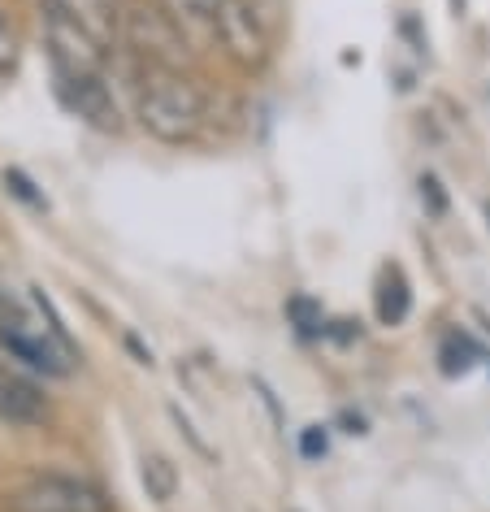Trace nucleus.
<instances>
[{"label": "nucleus", "mask_w": 490, "mask_h": 512, "mask_svg": "<svg viewBox=\"0 0 490 512\" xmlns=\"http://www.w3.org/2000/svg\"><path fill=\"white\" fill-rule=\"evenodd\" d=\"M135 118L161 144H191L209 122V100L183 70H148L135 92Z\"/></svg>", "instance_id": "obj_1"}, {"label": "nucleus", "mask_w": 490, "mask_h": 512, "mask_svg": "<svg viewBox=\"0 0 490 512\" xmlns=\"http://www.w3.org/2000/svg\"><path fill=\"white\" fill-rule=\"evenodd\" d=\"M5 512H113L109 495L83 478L66 473H40L5 495Z\"/></svg>", "instance_id": "obj_2"}, {"label": "nucleus", "mask_w": 490, "mask_h": 512, "mask_svg": "<svg viewBox=\"0 0 490 512\" xmlns=\"http://www.w3.org/2000/svg\"><path fill=\"white\" fill-rule=\"evenodd\" d=\"M213 35L222 40V53L243 70H261L269 61V31L252 0H217Z\"/></svg>", "instance_id": "obj_3"}, {"label": "nucleus", "mask_w": 490, "mask_h": 512, "mask_svg": "<svg viewBox=\"0 0 490 512\" xmlns=\"http://www.w3.org/2000/svg\"><path fill=\"white\" fill-rule=\"evenodd\" d=\"M44 35L48 53H53V70H74V74H100V40L83 18L70 14L66 0H48L44 9Z\"/></svg>", "instance_id": "obj_4"}, {"label": "nucleus", "mask_w": 490, "mask_h": 512, "mask_svg": "<svg viewBox=\"0 0 490 512\" xmlns=\"http://www.w3.org/2000/svg\"><path fill=\"white\" fill-rule=\"evenodd\" d=\"M57 96H61V105H66L79 122L96 126V131H105V135L122 131V109H118V100H113V92L105 87L100 74L57 70Z\"/></svg>", "instance_id": "obj_5"}, {"label": "nucleus", "mask_w": 490, "mask_h": 512, "mask_svg": "<svg viewBox=\"0 0 490 512\" xmlns=\"http://www.w3.org/2000/svg\"><path fill=\"white\" fill-rule=\"evenodd\" d=\"M126 40L152 61V70H178L187 61V35L178 31V22L165 14L161 5L135 9V14L126 18Z\"/></svg>", "instance_id": "obj_6"}, {"label": "nucleus", "mask_w": 490, "mask_h": 512, "mask_svg": "<svg viewBox=\"0 0 490 512\" xmlns=\"http://www.w3.org/2000/svg\"><path fill=\"white\" fill-rule=\"evenodd\" d=\"M0 343L9 348V356H14V361L31 365V369H40V374H48V378L66 374V361H70V356L61 352L57 343H48V339L40 335V330H35V326L27 322V313L0 326Z\"/></svg>", "instance_id": "obj_7"}, {"label": "nucleus", "mask_w": 490, "mask_h": 512, "mask_svg": "<svg viewBox=\"0 0 490 512\" xmlns=\"http://www.w3.org/2000/svg\"><path fill=\"white\" fill-rule=\"evenodd\" d=\"M412 309V291H408V278L399 265H391V270L382 274V283H378V317L386 326H399L408 317Z\"/></svg>", "instance_id": "obj_8"}, {"label": "nucleus", "mask_w": 490, "mask_h": 512, "mask_svg": "<svg viewBox=\"0 0 490 512\" xmlns=\"http://www.w3.org/2000/svg\"><path fill=\"white\" fill-rule=\"evenodd\" d=\"M139 478H144V491H148V499H157V504H165V499H174V491H178V473H174V465L165 456H144V465H139Z\"/></svg>", "instance_id": "obj_9"}, {"label": "nucleus", "mask_w": 490, "mask_h": 512, "mask_svg": "<svg viewBox=\"0 0 490 512\" xmlns=\"http://www.w3.org/2000/svg\"><path fill=\"white\" fill-rule=\"evenodd\" d=\"M35 309H40V313H44L48 339H53V343H57V348H61V352H66V356H70V361H74V356H83V352H79V343H74V339H70V330H66V322H61L57 304H53V300H48V296H44V287H35Z\"/></svg>", "instance_id": "obj_10"}, {"label": "nucleus", "mask_w": 490, "mask_h": 512, "mask_svg": "<svg viewBox=\"0 0 490 512\" xmlns=\"http://www.w3.org/2000/svg\"><path fill=\"white\" fill-rule=\"evenodd\" d=\"M0 178H5L9 196H14V200H22V204H27V209H35V213H44V209H48L44 191H35V183H31V178H27V174H22V170H18V165H9V170H5V174H0Z\"/></svg>", "instance_id": "obj_11"}, {"label": "nucleus", "mask_w": 490, "mask_h": 512, "mask_svg": "<svg viewBox=\"0 0 490 512\" xmlns=\"http://www.w3.org/2000/svg\"><path fill=\"white\" fill-rule=\"evenodd\" d=\"M469 356H473V343L464 335H456L443 348V374H464V369H469Z\"/></svg>", "instance_id": "obj_12"}, {"label": "nucleus", "mask_w": 490, "mask_h": 512, "mask_svg": "<svg viewBox=\"0 0 490 512\" xmlns=\"http://www.w3.org/2000/svg\"><path fill=\"white\" fill-rule=\"evenodd\" d=\"M421 204L430 209V217H447V191H443V183H438L434 174H421Z\"/></svg>", "instance_id": "obj_13"}, {"label": "nucleus", "mask_w": 490, "mask_h": 512, "mask_svg": "<svg viewBox=\"0 0 490 512\" xmlns=\"http://www.w3.org/2000/svg\"><path fill=\"white\" fill-rule=\"evenodd\" d=\"M291 317L300 322V335H308V339H313V335H326V326H321L317 309H313V304H308L304 296H300V300H291Z\"/></svg>", "instance_id": "obj_14"}, {"label": "nucleus", "mask_w": 490, "mask_h": 512, "mask_svg": "<svg viewBox=\"0 0 490 512\" xmlns=\"http://www.w3.org/2000/svg\"><path fill=\"white\" fill-rule=\"evenodd\" d=\"M18 74V40H14V31L0 22V79H14Z\"/></svg>", "instance_id": "obj_15"}, {"label": "nucleus", "mask_w": 490, "mask_h": 512, "mask_svg": "<svg viewBox=\"0 0 490 512\" xmlns=\"http://www.w3.org/2000/svg\"><path fill=\"white\" fill-rule=\"evenodd\" d=\"M326 447H330L326 426H308V430H300V456H304V460H321V456H326Z\"/></svg>", "instance_id": "obj_16"}, {"label": "nucleus", "mask_w": 490, "mask_h": 512, "mask_svg": "<svg viewBox=\"0 0 490 512\" xmlns=\"http://www.w3.org/2000/svg\"><path fill=\"white\" fill-rule=\"evenodd\" d=\"M486 217H490V204H486Z\"/></svg>", "instance_id": "obj_17"}]
</instances>
